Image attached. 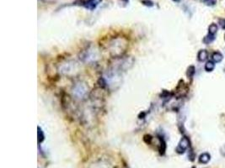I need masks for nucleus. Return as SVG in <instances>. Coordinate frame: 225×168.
<instances>
[{
	"label": "nucleus",
	"mask_w": 225,
	"mask_h": 168,
	"mask_svg": "<svg viewBox=\"0 0 225 168\" xmlns=\"http://www.w3.org/2000/svg\"><path fill=\"white\" fill-rule=\"evenodd\" d=\"M101 1H102V0H79V1L76 2V3H79V5L84 6L87 9L94 10V9L98 6L99 3Z\"/></svg>",
	"instance_id": "2"
},
{
	"label": "nucleus",
	"mask_w": 225,
	"mask_h": 168,
	"mask_svg": "<svg viewBox=\"0 0 225 168\" xmlns=\"http://www.w3.org/2000/svg\"><path fill=\"white\" fill-rule=\"evenodd\" d=\"M212 60H213V61H215V62H221L222 61V60H223V58H224V56H223V55L219 52V51H216V52H214L213 54H212Z\"/></svg>",
	"instance_id": "7"
},
{
	"label": "nucleus",
	"mask_w": 225,
	"mask_h": 168,
	"mask_svg": "<svg viewBox=\"0 0 225 168\" xmlns=\"http://www.w3.org/2000/svg\"><path fill=\"white\" fill-rule=\"evenodd\" d=\"M95 168H106V167H105V165H101V164H99V166H95Z\"/></svg>",
	"instance_id": "16"
},
{
	"label": "nucleus",
	"mask_w": 225,
	"mask_h": 168,
	"mask_svg": "<svg viewBox=\"0 0 225 168\" xmlns=\"http://www.w3.org/2000/svg\"><path fill=\"white\" fill-rule=\"evenodd\" d=\"M218 24H219V25L221 26V28L225 29V19H219Z\"/></svg>",
	"instance_id": "14"
},
{
	"label": "nucleus",
	"mask_w": 225,
	"mask_h": 168,
	"mask_svg": "<svg viewBox=\"0 0 225 168\" xmlns=\"http://www.w3.org/2000/svg\"><path fill=\"white\" fill-rule=\"evenodd\" d=\"M73 93L77 98L83 99L88 94V87L84 83H77L73 87Z\"/></svg>",
	"instance_id": "1"
},
{
	"label": "nucleus",
	"mask_w": 225,
	"mask_h": 168,
	"mask_svg": "<svg viewBox=\"0 0 225 168\" xmlns=\"http://www.w3.org/2000/svg\"><path fill=\"white\" fill-rule=\"evenodd\" d=\"M141 3H142L143 5L147 6V7H153V6L154 5V2H153L152 0H142Z\"/></svg>",
	"instance_id": "12"
},
{
	"label": "nucleus",
	"mask_w": 225,
	"mask_h": 168,
	"mask_svg": "<svg viewBox=\"0 0 225 168\" xmlns=\"http://www.w3.org/2000/svg\"><path fill=\"white\" fill-rule=\"evenodd\" d=\"M174 1H175V2H178V1H180V0H174Z\"/></svg>",
	"instance_id": "17"
},
{
	"label": "nucleus",
	"mask_w": 225,
	"mask_h": 168,
	"mask_svg": "<svg viewBox=\"0 0 225 168\" xmlns=\"http://www.w3.org/2000/svg\"><path fill=\"white\" fill-rule=\"evenodd\" d=\"M211 155L208 153H202L199 156V162L201 164H207L210 161Z\"/></svg>",
	"instance_id": "5"
},
{
	"label": "nucleus",
	"mask_w": 225,
	"mask_h": 168,
	"mask_svg": "<svg viewBox=\"0 0 225 168\" xmlns=\"http://www.w3.org/2000/svg\"><path fill=\"white\" fill-rule=\"evenodd\" d=\"M194 74H195V67L191 66V67H190L188 68L186 75H187V77H188L189 78H191V77L194 76Z\"/></svg>",
	"instance_id": "11"
},
{
	"label": "nucleus",
	"mask_w": 225,
	"mask_h": 168,
	"mask_svg": "<svg viewBox=\"0 0 225 168\" xmlns=\"http://www.w3.org/2000/svg\"><path fill=\"white\" fill-rule=\"evenodd\" d=\"M208 31H209L210 35H215V34L218 32V25L216 24H211L209 28H208Z\"/></svg>",
	"instance_id": "10"
},
{
	"label": "nucleus",
	"mask_w": 225,
	"mask_h": 168,
	"mask_svg": "<svg viewBox=\"0 0 225 168\" xmlns=\"http://www.w3.org/2000/svg\"><path fill=\"white\" fill-rule=\"evenodd\" d=\"M190 146V140L187 137H183L181 140L178 146L176 147V152L179 154H183Z\"/></svg>",
	"instance_id": "4"
},
{
	"label": "nucleus",
	"mask_w": 225,
	"mask_h": 168,
	"mask_svg": "<svg viewBox=\"0 0 225 168\" xmlns=\"http://www.w3.org/2000/svg\"><path fill=\"white\" fill-rule=\"evenodd\" d=\"M215 68V64L213 61H208L206 64H205V70L207 71H212Z\"/></svg>",
	"instance_id": "8"
},
{
	"label": "nucleus",
	"mask_w": 225,
	"mask_h": 168,
	"mask_svg": "<svg viewBox=\"0 0 225 168\" xmlns=\"http://www.w3.org/2000/svg\"><path fill=\"white\" fill-rule=\"evenodd\" d=\"M97 54L96 52L95 51V50H87L85 51L82 55L80 56V59H82L84 61H87V62H91V61H94L96 60L97 58Z\"/></svg>",
	"instance_id": "3"
},
{
	"label": "nucleus",
	"mask_w": 225,
	"mask_h": 168,
	"mask_svg": "<svg viewBox=\"0 0 225 168\" xmlns=\"http://www.w3.org/2000/svg\"><path fill=\"white\" fill-rule=\"evenodd\" d=\"M204 3L208 6H212L216 3V0H204Z\"/></svg>",
	"instance_id": "13"
},
{
	"label": "nucleus",
	"mask_w": 225,
	"mask_h": 168,
	"mask_svg": "<svg viewBox=\"0 0 225 168\" xmlns=\"http://www.w3.org/2000/svg\"><path fill=\"white\" fill-rule=\"evenodd\" d=\"M208 56V53L206 50H201L199 52H198V55H197V59L199 61H204L207 60Z\"/></svg>",
	"instance_id": "6"
},
{
	"label": "nucleus",
	"mask_w": 225,
	"mask_h": 168,
	"mask_svg": "<svg viewBox=\"0 0 225 168\" xmlns=\"http://www.w3.org/2000/svg\"><path fill=\"white\" fill-rule=\"evenodd\" d=\"M221 154L223 155L224 156H225V145L221 148Z\"/></svg>",
	"instance_id": "15"
},
{
	"label": "nucleus",
	"mask_w": 225,
	"mask_h": 168,
	"mask_svg": "<svg viewBox=\"0 0 225 168\" xmlns=\"http://www.w3.org/2000/svg\"><path fill=\"white\" fill-rule=\"evenodd\" d=\"M214 40H215V35L208 34V35H207L206 37H204L203 42H204L205 44L208 45V44H210V43H212V42Z\"/></svg>",
	"instance_id": "9"
}]
</instances>
